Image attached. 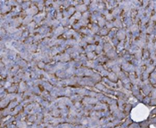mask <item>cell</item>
<instances>
[{"instance_id": "6da1fadb", "label": "cell", "mask_w": 156, "mask_h": 128, "mask_svg": "<svg viewBox=\"0 0 156 128\" xmlns=\"http://www.w3.org/2000/svg\"><path fill=\"white\" fill-rule=\"evenodd\" d=\"M150 113V109L145 106L144 104L136 105L132 110H131V118L132 120L136 121V122H141L145 120Z\"/></svg>"}]
</instances>
